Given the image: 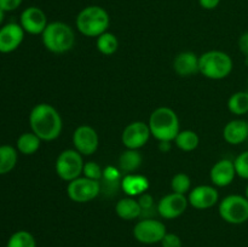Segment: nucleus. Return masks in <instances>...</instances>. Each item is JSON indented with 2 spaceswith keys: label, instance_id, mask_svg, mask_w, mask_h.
<instances>
[{
  "label": "nucleus",
  "instance_id": "obj_12",
  "mask_svg": "<svg viewBox=\"0 0 248 247\" xmlns=\"http://www.w3.org/2000/svg\"><path fill=\"white\" fill-rule=\"evenodd\" d=\"M188 205V198L186 195L172 191L160 199L156 205L157 215L164 219H174V218L181 217L186 212Z\"/></svg>",
  "mask_w": 248,
  "mask_h": 247
},
{
  "label": "nucleus",
  "instance_id": "obj_35",
  "mask_svg": "<svg viewBox=\"0 0 248 247\" xmlns=\"http://www.w3.org/2000/svg\"><path fill=\"white\" fill-rule=\"evenodd\" d=\"M222 0H199V5L205 10H215Z\"/></svg>",
  "mask_w": 248,
  "mask_h": 247
},
{
  "label": "nucleus",
  "instance_id": "obj_8",
  "mask_svg": "<svg viewBox=\"0 0 248 247\" xmlns=\"http://www.w3.org/2000/svg\"><path fill=\"white\" fill-rule=\"evenodd\" d=\"M101 194V182L92 181L84 176L68 182L67 195L72 201L86 203L96 199Z\"/></svg>",
  "mask_w": 248,
  "mask_h": 247
},
{
  "label": "nucleus",
  "instance_id": "obj_40",
  "mask_svg": "<svg viewBox=\"0 0 248 247\" xmlns=\"http://www.w3.org/2000/svg\"><path fill=\"white\" fill-rule=\"evenodd\" d=\"M247 124H248V121H247Z\"/></svg>",
  "mask_w": 248,
  "mask_h": 247
},
{
  "label": "nucleus",
  "instance_id": "obj_16",
  "mask_svg": "<svg viewBox=\"0 0 248 247\" xmlns=\"http://www.w3.org/2000/svg\"><path fill=\"white\" fill-rule=\"evenodd\" d=\"M236 177V170H235L234 161L229 159L218 160L212 166L210 171V178L213 185L224 188L230 185Z\"/></svg>",
  "mask_w": 248,
  "mask_h": 247
},
{
  "label": "nucleus",
  "instance_id": "obj_19",
  "mask_svg": "<svg viewBox=\"0 0 248 247\" xmlns=\"http://www.w3.org/2000/svg\"><path fill=\"white\" fill-rule=\"evenodd\" d=\"M121 189L127 194L128 196H140L147 193L149 189V181L147 177L137 173L124 174L121 179Z\"/></svg>",
  "mask_w": 248,
  "mask_h": 247
},
{
  "label": "nucleus",
  "instance_id": "obj_5",
  "mask_svg": "<svg viewBox=\"0 0 248 247\" xmlns=\"http://www.w3.org/2000/svg\"><path fill=\"white\" fill-rule=\"evenodd\" d=\"M234 68L232 57L224 51L211 50L199 57V73L211 80H222L230 75Z\"/></svg>",
  "mask_w": 248,
  "mask_h": 247
},
{
  "label": "nucleus",
  "instance_id": "obj_17",
  "mask_svg": "<svg viewBox=\"0 0 248 247\" xmlns=\"http://www.w3.org/2000/svg\"><path fill=\"white\" fill-rule=\"evenodd\" d=\"M173 69L179 77H188L199 73V57L191 51H183L173 60Z\"/></svg>",
  "mask_w": 248,
  "mask_h": 247
},
{
  "label": "nucleus",
  "instance_id": "obj_29",
  "mask_svg": "<svg viewBox=\"0 0 248 247\" xmlns=\"http://www.w3.org/2000/svg\"><path fill=\"white\" fill-rule=\"evenodd\" d=\"M82 174H84V177L92 179V181L101 182L102 178H103V170L97 162L87 161L84 165Z\"/></svg>",
  "mask_w": 248,
  "mask_h": 247
},
{
  "label": "nucleus",
  "instance_id": "obj_39",
  "mask_svg": "<svg viewBox=\"0 0 248 247\" xmlns=\"http://www.w3.org/2000/svg\"><path fill=\"white\" fill-rule=\"evenodd\" d=\"M247 82H248V77H247Z\"/></svg>",
  "mask_w": 248,
  "mask_h": 247
},
{
  "label": "nucleus",
  "instance_id": "obj_13",
  "mask_svg": "<svg viewBox=\"0 0 248 247\" xmlns=\"http://www.w3.org/2000/svg\"><path fill=\"white\" fill-rule=\"evenodd\" d=\"M19 24L26 33L31 35L43 34L48 24L45 12L36 6H29L23 10L19 17Z\"/></svg>",
  "mask_w": 248,
  "mask_h": 247
},
{
  "label": "nucleus",
  "instance_id": "obj_32",
  "mask_svg": "<svg viewBox=\"0 0 248 247\" xmlns=\"http://www.w3.org/2000/svg\"><path fill=\"white\" fill-rule=\"evenodd\" d=\"M161 247H182L183 246V241L181 237L174 232H166L164 239L161 240Z\"/></svg>",
  "mask_w": 248,
  "mask_h": 247
},
{
  "label": "nucleus",
  "instance_id": "obj_27",
  "mask_svg": "<svg viewBox=\"0 0 248 247\" xmlns=\"http://www.w3.org/2000/svg\"><path fill=\"white\" fill-rule=\"evenodd\" d=\"M6 247H36L35 237L27 230H18L9 237Z\"/></svg>",
  "mask_w": 248,
  "mask_h": 247
},
{
  "label": "nucleus",
  "instance_id": "obj_26",
  "mask_svg": "<svg viewBox=\"0 0 248 247\" xmlns=\"http://www.w3.org/2000/svg\"><path fill=\"white\" fill-rule=\"evenodd\" d=\"M97 50L104 56H111L118 51L119 47V40L113 33L110 31H106V33L101 34L96 40Z\"/></svg>",
  "mask_w": 248,
  "mask_h": 247
},
{
  "label": "nucleus",
  "instance_id": "obj_1",
  "mask_svg": "<svg viewBox=\"0 0 248 247\" xmlns=\"http://www.w3.org/2000/svg\"><path fill=\"white\" fill-rule=\"evenodd\" d=\"M29 125L31 132L35 133L44 142L57 139L62 133V116L57 109L47 103H39L29 114Z\"/></svg>",
  "mask_w": 248,
  "mask_h": 247
},
{
  "label": "nucleus",
  "instance_id": "obj_21",
  "mask_svg": "<svg viewBox=\"0 0 248 247\" xmlns=\"http://www.w3.org/2000/svg\"><path fill=\"white\" fill-rule=\"evenodd\" d=\"M143 162V156L138 150L136 149H126L125 152L121 153L119 156L118 169L120 170L121 173L128 174L135 173L140 167Z\"/></svg>",
  "mask_w": 248,
  "mask_h": 247
},
{
  "label": "nucleus",
  "instance_id": "obj_3",
  "mask_svg": "<svg viewBox=\"0 0 248 247\" xmlns=\"http://www.w3.org/2000/svg\"><path fill=\"white\" fill-rule=\"evenodd\" d=\"M148 125H149L152 136L156 138L159 142H162V140L173 142L181 131L178 115L173 109L169 107H159L155 109L150 114Z\"/></svg>",
  "mask_w": 248,
  "mask_h": 247
},
{
  "label": "nucleus",
  "instance_id": "obj_20",
  "mask_svg": "<svg viewBox=\"0 0 248 247\" xmlns=\"http://www.w3.org/2000/svg\"><path fill=\"white\" fill-rule=\"evenodd\" d=\"M115 213L124 220L137 219L142 216V207L138 200L132 196L120 199L115 205Z\"/></svg>",
  "mask_w": 248,
  "mask_h": 247
},
{
  "label": "nucleus",
  "instance_id": "obj_38",
  "mask_svg": "<svg viewBox=\"0 0 248 247\" xmlns=\"http://www.w3.org/2000/svg\"><path fill=\"white\" fill-rule=\"evenodd\" d=\"M245 196H246V199L248 200V184L246 185V189H245Z\"/></svg>",
  "mask_w": 248,
  "mask_h": 247
},
{
  "label": "nucleus",
  "instance_id": "obj_10",
  "mask_svg": "<svg viewBox=\"0 0 248 247\" xmlns=\"http://www.w3.org/2000/svg\"><path fill=\"white\" fill-rule=\"evenodd\" d=\"M73 145L82 156H90L98 149L99 137L97 131L90 125H80L73 132Z\"/></svg>",
  "mask_w": 248,
  "mask_h": 247
},
{
  "label": "nucleus",
  "instance_id": "obj_33",
  "mask_svg": "<svg viewBox=\"0 0 248 247\" xmlns=\"http://www.w3.org/2000/svg\"><path fill=\"white\" fill-rule=\"evenodd\" d=\"M23 0H0V9L4 10L5 12L14 11L21 6Z\"/></svg>",
  "mask_w": 248,
  "mask_h": 247
},
{
  "label": "nucleus",
  "instance_id": "obj_22",
  "mask_svg": "<svg viewBox=\"0 0 248 247\" xmlns=\"http://www.w3.org/2000/svg\"><path fill=\"white\" fill-rule=\"evenodd\" d=\"M43 140L38 137L34 132H24L17 138L16 148L21 154L23 155H33L40 148Z\"/></svg>",
  "mask_w": 248,
  "mask_h": 247
},
{
  "label": "nucleus",
  "instance_id": "obj_25",
  "mask_svg": "<svg viewBox=\"0 0 248 247\" xmlns=\"http://www.w3.org/2000/svg\"><path fill=\"white\" fill-rule=\"evenodd\" d=\"M228 109L234 115L241 116L248 113V92L237 91L228 99Z\"/></svg>",
  "mask_w": 248,
  "mask_h": 247
},
{
  "label": "nucleus",
  "instance_id": "obj_14",
  "mask_svg": "<svg viewBox=\"0 0 248 247\" xmlns=\"http://www.w3.org/2000/svg\"><path fill=\"white\" fill-rule=\"evenodd\" d=\"M188 202L196 210H207L219 201V193L212 185H198L188 194Z\"/></svg>",
  "mask_w": 248,
  "mask_h": 247
},
{
  "label": "nucleus",
  "instance_id": "obj_31",
  "mask_svg": "<svg viewBox=\"0 0 248 247\" xmlns=\"http://www.w3.org/2000/svg\"><path fill=\"white\" fill-rule=\"evenodd\" d=\"M138 202H140V207H142V216H140V217L145 216L147 213L152 212V211H156L157 212V210H155L154 206V198H153L150 194L144 193L142 194V195H140Z\"/></svg>",
  "mask_w": 248,
  "mask_h": 247
},
{
  "label": "nucleus",
  "instance_id": "obj_2",
  "mask_svg": "<svg viewBox=\"0 0 248 247\" xmlns=\"http://www.w3.org/2000/svg\"><path fill=\"white\" fill-rule=\"evenodd\" d=\"M41 40L46 50L56 55H63L75 45V31L69 24L61 21L50 22L41 34Z\"/></svg>",
  "mask_w": 248,
  "mask_h": 247
},
{
  "label": "nucleus",
  "instance_id": "obj_6",
  "mask_svg": "<svg viewBox=\"0 0 248 247\" xmlns=\"http://www.w3.org/2000/svg\"><path fill=\"white\" fill-rule=\"evenodd\" d=\"M218 211L224 222L234 225L244 224L248 220V200L239 194L228 195L219 202Z\"/></svg>",
  "mask_w": 248,
  "mask_h": 247
},
{
  "label": "nucleus",
  "instance_id": "obj_24",
  "mask_svg": "<svg viewBox=\"0 0 248 247\" xmlns=\"http://www.w3.org/2000/svg\"><path fill=\"white\" fill-rule=\"evenodd\" d=\"M177 148L183 152H193L199 147L200 143V137L198 133L193 130H183L179 131L177 137L174 138Z\"/></svg>",
  "mask_w": 248,
  "mask_h": 247
},
{
  "label": "nucleus",
  "instance_id": "obj_30",
  "mask_svg": "<svg viewBox=\"0 0 248 247\" xmlns=\"http://www.w3.org/2000/svg\"><path fill=\"white\" fill-rule=\"evenodd\" d=\"M236 176L242 179H248V150H245L241 154L237 155L234 160Z\"/></svg>",
  "mask_w": 248,
  "mask_h": 247
},
{
  "label": "nucleus",
  "instance_id": "obj_37",
  "mask_svg": "<svg viewBox=\"0 0 248 247\" xmlns=\"http://www.w3.org/2000/svg\"><path fill=\"white\" fill-rule=\"evenodd\" d=\"M4 18H5V11L2 9H0V26H1L2 22H4Z\"/></svg>",
  "mask_w": 248,
  "mask_h": 247
},
{
  "label": "nucleus",
  "instance_id": "obj_11",
  "mask_svg": "<svg viewBox=\"0 0 248 247\" xmlns=\"http://www.w3.org/2000/svg\"><path fill=\"white\" fill-rule=\"evenodd\" d=\"M150 136H152V132H150L148 123L133 121L124 128L121 142L125 145L126 149L138 150L147 144Z\"/></svg>",
  "mask_w": 248,
  "mask_h": 247
},
{
  "label": "nucleus",
  "instance_id": "obj_34",
  "mask_svg": "<svg viewBox=\"0 0 248 247\" xmlns=\"http://www.w3.org/2000/svg\"><path fill=\"white\" fill-rule=\"evenodd\" d=\"M239 50L245 55V57H248V31H245L239 38Z\"/></svg>",
  "mask_w": 248,
  "mask_h": 247
},
{
  "label": "nucleus",
  "instance_id": "obj_4",
  "mask_svg": "<svg viewBox=\"0 0 248 247\" xmlns=\"http://www.w3.org/2000/svg\"><path fill=\"white\" fill-rule=\"evenodd\" d=\"M77 29L82 35L89 38H98L101 34L108 31L110 24L109 14L98 5H90L84 7L78 14L75 19Z\"/></svg>",
  "mask_w": 248,
  "mask_h": 247
},
{
  "label": "nucleus",
  "instance_id": "obj_36",
  "mask_svg": "<svg viewBox=\"0 0 248 247\" xmlns=\"http://www.w3.org/2000/svg\"><path fill=\"white\" fill-rule=\"evenodd\" d=\"M172 148V143L169 140H162L159 142V150L161 153H169Z\"/></svg>",
  "mask_w": 248,
  "mask_h": 247
},
{
  "label": "nucleus",
  "instance_id": "obj_23",
  "mask_svg": "<svg viewBox=\"0 0 248 247\" xmlns=\"http://www.w3.org/2000/svg\"><path fill=\"white\" fill-rule=\"evenodd\" d=\"M18 150L12 145H0V174H6L16 167Z\"/></svg>",
  "mask_w": 248,
  "mask_h": 247
},
{
  "label": "nucleus",
  "instance_id": "obj_15",
  "mask_svg": "<svg viewBox=\"0 0 248 247\" xmlns=\"http://www.w3.org/2000/svg\"><path fill=\"white\" fill-rule=\"evenodd\" d=\"M23 28L19 23H7L0 28V52L10 53L21 46L24 39Z\"/></svg>",
  "mask_w": 248,
  "mask_h": 247
},
{
  "label": "nucleus",
  "instance_id": "obj_28",
  "mask_svg": "<svg viewBox=\"0 0 248 247\" xmlns=\"http://www.w3.org/2000/svg\"><path fill=\"white\" fill-rule=\"evenodd\" d=\"M171 189L173 193L186 195L191 190V179L186 173L179 172L176 173L171 179Z\"/></svg>",
  "mask_w": 248,
  "mask_h": 247
},
{
  "label": "nucleus",
  "instance_id": "obj_9",
  "mask_svg": "<svg viewBox=\"0 0 248 247\" xmlns=\"http://www.w3.org/2000/svg\"><path fill=\"white\" fill-rule=\"evenodd\" d=\"M166 232V225L154 218H142L133 228L135 239L144 245L160 244Z\"/></svg>",
  "mask_w": 248,
  "mask_h": 247
},
{
  "label": "nucleus",
  "instance_id": "obj_7",
  "mask_svg": "<svg viewBox=\"0 0 248 247\" xmlns=\"http://www.w3.org/2000/svg\"><path fill=\"white\" fill-rule=\"evenodd\" d=\"M84 165L82 155L78 150L65 149L56 159V173L62 181L72 182L81 176Z\"/></svg>",
  "mask_w": 248,
  "mask_h": 247
},
{
  "label": "nucleus",
  "instance_id": "obj_18",
  "mask_svg": "<svg viewBox=\"0 0 248 247\" xmlns=\"http://www.w3.org/2000/svg\"><path fill=\"white\" fill-rule=\"evenodd\" d=\"M223 138L232 145H239L248 139V124L242 119L229 121L223 128Z\"/></svg>",
  "mask_w": 248,
  "mask_h": 247
}]
</instances>
